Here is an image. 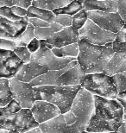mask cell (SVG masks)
Returning a JSON list of instances; mask_svg holds the SVG:
<instances>
[{
  "label": "cell",
  "mask_w": 126,
  "mask_h": 133,
  "mask_svg": "<svg viewBox=\"0 0 126 133\" xmlns=\"http://www.w3.org/2000/svg\"><path fill=\"white\" fill-rule=\"evenodd\" d=\"M94 112L85 131L116 132L124 122V109L116 99L93 96Z\"/></svg>",
  "instance_id": "obj_1"
},
{
  "label": "cell",
  "mask_w": 126,
  "mask_h": 133,
  "mask_svg": "<svg viewBox=\"0 0 126 133\" xmlns=\"http://www.w3.org/2000/svg\"><path fill=\"white\" fill-rule=\"evenodd\" d=\"M94 112L93 95L81 88L68 112L63 114L67 129L65 133H81L85 131Z\"/></svg>",
  "instance_id": "obj_2"
},
{
  "label": "cell",
  "mask_w": 126,
  "mask_h": 133,
  "mask_svg": "<svg viewBox=\"0 0 126 133\" xmlns=\"http://www.w3.org/2000/svg\"><path fill=\"white\" fill-rule=\"evenodd\" d=\"M78 45L79 55L76 61L85 74L103 73L115 53L112 49L90 44L85 40H79Z\"/></svg>",
  "instance_id": "obj_3"
},
{
  "label": "cell",
  "mask_w": 126,
  "mask_h": 133,
  "mask_svg": "<svg viewBox=\"0 0 126 133\" xmlns=\"http://www.w3.org/2000/svg\"><path fill=\"white\" fill-rule=\"evenodd\" d=\"M81 89L80 85L68 87L41 86L34 87L35 99L46 101L55 105L60 109L61 114L70 110L77 94Z\"/></svg>",
  "instance_id": "obj_4"
},
{
  "label": "cell",
  "mask_w": 126,
  "mask_h": 133,
  "mask_svg": "<svg viewBox=\"0 0 126 133\" xmlns=\"http://www.w3.org/2000/svg\"><path fill=\"white\" fill-rule=\"evenodd\" d=\"M80 87L93 96H98L109 100L116 99L118 95L111 77L104 73L85 74Z\"/></svg>",
  "instance_id": "obj_5"
},
{
  "label": "cell",
  "mask_w": 126,
  "mask_h": 133,
  "mask_svg": "<svg viewBox=\"0 0 126 133\" xmlns=\"http://www.w3.org/2000/svg\"><path fill=\"white\" fill-rule=\"evenodd\" d=\"M38 126L29 109H21L16 113L0 118V130L11 133H25Z\"/></svg>",
  "instance_id": "obj_6"
},
{
  "label": "cell",
  "mask_w": 126,
  "mask_h": 133,
  "mask_svg": "<svg viewBox=\"0 0 126 133\" xmlns=\"http://www.w3.org/2000/svg\"><path fill=\"white\" fill-rule=\"evenodd\" d=\"M54 48L48 43L46 40H40V49L31 54L30 62L45 66L49 71H57L65 68L69 63L76 61V58H58L52 53Z\"/></svg>",
  "instance_id": "obj_7"
},
{
  "label": "cell",
  "mask_w": 126,
  "mask_h": 133,
  "mask_svg": "<svg viewBox=\"0 0 126 133\" xmlns=\"http://www.w3.org/2000/svg\"><path fill=\"white\" fill-rule=\"evenodd\" d=\"M79 39L96 46H104L108 42H113L116 34L102 30L92 21L87 19L85 25L79 30Z\"/></svg>",
  "instance_id": "obj_8"
},
{
  "label": "cell",
  "mask_w": 126,
  "mask_h": 133,
  "mask_svg": "<svg viewBox=\"0 0 126 133\" xmlns=\"http://www.w3.org/2000/svg\"><path fill=\"white\" fill-rule=\"evenodd\" d=\"M9 82L13 99L18 103L22 109L30 110L36 102L34 87L29 83L20 81L16 78L9 79Z\"/></svg>",
  "instance_id": "obj_9"
},
{
  "label": "cell",
  "mask_w": 126,
  "mask_h": 133,
  "mask_svg": "<svg viewBox=\"0 0 126 133\" xmlns=\"http://www.w3.org/2000/svg\"><path fill=\"white\" fill-rule=\"evenodd\" d=\"M87 18L92 21L96 25L101 28L102 30L109 31L113 34H117L121 30V29L125 24L119 14L102 11H88Z\"/></svg>",
  "instance_id": "obj_10"
},
{
  "label": "cell",
  "mask_w": 126,
  "mask_h": 133,
  "mask_svg": "<svg viewBox=\"0 0 126 133\" xmlns=\"http://www.w3.org/2000/svg\"><path fill=\"white\" fill-rule=\"evenodd\" d=\"M23 64L12 50L0 49V79L15 78Z\"/></svg>",
  "instance_id": "obj_11"
},
{
  "label": "cell",
  "mask_w": 126,
  "mask_h": 133,
  "mask_svg": "<svg viewBox=\"0 0 126 133\" xmlns=\"http://www.w3.org/2000/svg\"><path fill=\"white\" fill-rule=\"evenodd\" d=\"M29 18L23 17L18 22H11L0 16V38L14 41L25 31Z\"/></svg>",
  "instance_id": "obj_12"
},
{
  "label": "cell",
  "mask_w": 126,
  "mask_h": 133,
  "mask_svg": "<svg viewBox=\"0 0 126 133\" xmlns=\"http://www.w3.org/2000/svg\"><path fill=\"white\" fill-rule=\"evenodd\" d=\"M30 111L35 120L39 124L61 115L60 109L57 106L42 100H36Z\"/></svg>",
  "instance_id": "obj_13"
},
{
  "label": "cell",
  "mask_w": 126,
  "mask_h": 133,
  "mask_svg": "<svg viewBox=\"0 0 126 133\" xmlns=\"http://www.w3.org/2000/svg\"><path fill=\"white\" fill-rule=\"evenodd\" d=\"M79 40V31L70 26L63 28L61 30L55 33L46 41L54 49H61L68 45L78 43Z\"/></svg>",
  "instance_id": "obj_14"
},
{
  "label": "cell",
  "mask_w": 126,
  "mask_h": 133,
  "mask_svg": "<svg viewBox=\"0 0 126 133\" xmlns=\"http://www.w3.org/2000/svg\"><path fill=\"white\" fill-rule=\"evenodd\" d=\"M47 72H49V68L47 66L30 62L23 65L18 73L16 74L15 78L20 81L29 83L37 77L46 74Z\"/></svg>",
  "instance_id": "obj_15"
},
{
  "label": "cell",
  "mask_w": 126,
  "mask_h": 133,
  "mask_svg": "<svg viewBox=\"0 0 126 133\" xmlns=\"http://www.w3.org/2000/svg\"><path fill=\"white\" fill-rule=\"evenodd\" d=\"M85 74L79 64L71 66L64 72L58 79L56 86L58 87H68L80 85L85 78Z\"/></svg>",
  "instance_id": "obj_16"
},
{
  "label": "cell",
  "mask_w": 126,
  "mask_h": 133,
  "mask_svg": "<svg viewBox=\"0 0 126 133\" xmlns=\"http://www.w3.org/2000/svg\"><path fill=\"white\" fill-rule=\"evenodd\" d=\"M77 61L70 62L69 64L66 66L65 68L61 69V70L57 71H49L47 72L46 74H42V75L37 77L32 81L29 82L31 87H41V86H56L57 84L58 79L60 78V76L65 72L67 69H68L71 66H74L77 64Z\"/></svg>",
  "instance_id": "obj_17"
},
{
  "label": "cell",
  "mask_w": 126,
  "mask_h": 133,
  "mask_svg": "<svg viewBox=\"0 0 126 133\" xmlns=\"http://www.w3.org/2000/svg\"><path fill=\"white\" fill-rule=\"evenodd\" d=\"M85 11H102L109 13L117 12V1L114 0H84L81 1Z\"/></svg>",
  "instance_id": "obj_18"
},
{
  "label": "cell",
  "mask_w": 126,
  "mask_h": 133,
  "mask_svg": "<svg viewBox=\"0 0 126 133\" xmlns=\"http://www.w3.org/2000/svg\"><path fill=\"white\" fill-rule=\"evenodd\" d=\"M126 71V53H114L113 56L104 68L103 73L110 77Z\"/></svg>",
  "instance_id": "obj_19"
},
{
  "label": "cell",
  "mask_w": 126,
  "mask_h": 133,
  "mask_svg": "<svg viewBox=\"0 0 126 133\" xmlns=\"http://www.w3.org/2000/svg\"><path fill=\"white\" fill-rule=\"evenodd\" d=\"M38 127L42 133H65L67 124L64 115L61 114L49 121L40 124Z\"/></svg>",
  "instance_id": "obj_20"
},
{
  "label": "cell",
  "mask_w": 126,
  "mask_h": 133,
  "mask_svg": "<svg viewBox=\"0 0 126 133\" xmlns=\"http://www.w3.org/2000/svg\"><path fill=\"white\" fill-rule=\"evenodd\" d=\"M70 0H35L32 1V6L49 11H54L56 9L65 7L70 4Z\"/></svg>",
  "instance_id": "obj_21"
},
{
  "label": "cell",
  "mask_w": 126,
  "mask_h": 133,
  "mask_svg": "<svg viewBox=\"0 0 126 133\" xmlns=\"http://www.w3.org/2000/svg\"><path fill=\"white\" fill-rule=\"evenodd\" d=\"M26 17L28 18H38V19L43 20L49 23H53L54 21H55V15L52 11L39 9V8L34 7L31 5L27 10Z\"/></svg>",
  "instance_id": "obj_22"
},
{
  "label": "cell",
  "mask_w": 126,
  "mask_h": 133,
  "mask_svg": "<svg viewBox=\"0 0 126 133\" xmlns=\"http://www.w3.org/2000/svg\"><path fill=\"white\" fill-rule=\"evenodd\" d=\"M13 100L8 79H0V107H4Z\"/></svg>",
  "instance_id": "obj_23"
},
{
  "label": "cell",
  "mask_w": 126,
  "mask_h": 133,
  "mask_svg": "<svg viewBox=\"0 0 126 133\" xmlns=\"http://www.w3.org/2000/svg\"><path fill=\"white\" fill-rule=\"evenodd\" d=\"M63 27H61V25L57 24L55 23H51V25L49 27L45 28H36L35 29L34 34H35V38L37 40H48L53 36L54 34L58 32V31L61 30Z\"/></svg>",
  "instance_id": "obj_24"
},
{
  "label": "cell",
  "mask_w": 126,
  "mask_h": 133,
  "mask_svg": "<svg viewBox=\"0 0 126 133\" xmlns=\"http://www.w3.org/2000/svg\"><path fill=\"white\" fill-rule=\"evenodd\" d=\"M51 51L58 58L72 57L77 59V56L79 55V45L78 43H74L61 48V49H53Z\"/></svg>",
  "instance_id": "obj_25"
},
{
  "label": "cell",
  "mask_w": 126,
  "mask_h": 133,
  "mask_svg": "<svg viewBox=\"0 0 126 133\" xmlns=\"http://www.w3.org/2000/svg\"><path fill=\"white\" fill-rule=\"evenodd\" d=\"M83 10V5L81 1H72L70 4H68L65 7L60 8V9H56L54 11H52L55 16L57 15H68L70 17H73L80 10Z\"/></svg>",
  "instance_id": "obj_26"
},
{
  "label": "cell",
  "mask_w": 126,
  "mask_h": 133,
  "mask_svg": "<svg viewBox=\"0 0 126 133\" xmlns=\"http://www.w3.org/2000/svg\"><path fill=\"white\" fill-rule=\"evenodd\" d=\"M112 49L115 53H126V24L116 34V38L112 42Z\"/></svg>",
  "instance_id": "obj_27"
},
{
  "label": "cell",
  "mask_w": 126,
  "mask_h": 133,
  "mask_svg": "<svg viewBox=\"0 0 126 133\" xmlns=\"http://www.w3.org/2000/svg\"><path fill=\"white\" fill-rule=\"evenodd\" d=\"M34 31L35 27L33 25H31L30 23H29L24 32L20 36H18L17 39H15L13 42L16 43L17 47H27L29 42L35 38Z\"/></svg>",
  "instance_id": "obj_28"
},
{
  "label": "cell",
  "mask_w": 126,
  "mask_h": 133,
  "mask_svg": "<svg viewBox=\"0 0 126 133\" xmlns=\"http://www.w3.org/2000/svg\"><path fill=\"white\" fill-rule=\"evenodd\" d=\"M87 12L83 9L72 17V27L79 31L87 21Z\"/></svg>",
  "instance_id": "obj_29"
},
{
  "label": "cell",
  "mask_w": 126,
  "mask_h": 133,
  "mask_svg": "<svg viewBox=\"0 0 126 133\" xmlns=\"http://www.w3.org/2000/svg\"><path fill=\"white\" fill-rule=\"evenodd\" d=\"M111 79L118 94L126 91V75L124 73L111 76Z\"/></svg>",
  "instance_id": "obj_30"
},
{
  "label": "cell",
  "mask_w": 126,
  "mask_h": 133,
  "mask_svg": "<svg viewBox=\"0 0 126 133\" xmlns=\"http://www.w3.org/2000/svg\"><path fill=\"white\" fill-rule=\"evenodd\" d=\"M21 106L18 105L17 102L13 99L10 104H8L4 107H0V118L7 115H10V114L16 113L21 110Z\"/></svg>",
  "instance_id": "obj_31"
},
{
  "label": "cell",
  "mask_w": 126,
  "mask_h": 133,
  "mask_svg": "<svg viewBox=\"0 0 126 133\" xmlns=\"http://www.w3.org/2000/svg\"><path fill=\"white\" fill-rule=\"evenodd\" d=\"M13 52L15 53L16 55L24 63H29L30 62L31 60V54L29 51L27 47H17L13 50Z\"/></svg>",
  "instance_id": "obj_32"
},
{
  "label": "cell",
  "mask_w": 126,
  "mask_h": 133,
  "mask_svg": "<svg viewBox=\"0 0 126 133\" xmlns=\"http://www.w3.org/2000/svg\"><path fill=\"white\" fill-rule=\"evenodd\" d=\"M0 16L6 19L11 21V22H18L22 20L23 18L19 17H17L14 13L12 12L11 9L10 7H1L0 8Z\"/></svg>",
  "instance_id": "obj_33"
},
{
  "label": "cell",
  "mask_w": 126,
  "mask_h": 133,
  "mask_svg": "<svg viewBox=\"0 0 126 133\" xmlns=\"http://www.w3.org/2000/svg\"><path fill=\"white\" fill-rule=\"evenodd\" d=\"M54 23L61 25L63 28L70 27L72 26V17L68 15H57L55 16Z\"/></svg>",
  "instance_id": "obj_34"
},
{
  "label": "cell",
  "mask_w": 126,
  "mask_h": 133,
  "mask_svg": "<svg viewBox=\"0 0 126 133\" xmlns=\"http://www.w3.org/2000/svg\"><path fill=\"white\" fill-rule=\"evenodd\" d=\"M117 13L126 24V0L117 1Z\"/></svg>",
  "instance_id": "obj_35"
},
{
  "label": "cell",
  "mask_w": 126,
  "mask_h": 133,
  "mask_svg": "<svg viewBox=\"0 0 126 133\" xmlns=\"http://www.w3.org/2000/svg\"><path fill=\"white\" fill-rule=\"evenodd\" d=\"M17 48V45L13 41L0 38V49H6V50H14Z\"/></svg>",
  "instance_id": "obj_36"
},
{
  "label": "cell",
  "mask_w": 126,
  "mask_h": 133,
  "mask_svg": "<svg viewBox=\"0 0 126 133\" xmlns=\"http://www.w3.org/2000/svg\"><path fill=\"white\" fill-rule=\"evenodd\" d=\"M29 23H30L31 25H33L35 29L36 28H45V27H49L51 25V23H49L47 22H45L43 20L38 19V18H29Z\"/></svg>",
  "instance_id": "obj_37"
},
{
  "label": "cell",
  "mask_w": 126,
  "mask_h": 133,
  "mask_svg": "<svg viewBox=\"0 0 126 133\" xmlns=\"http://www.w3.org/2000/svg\"><path fill=\"white\" fill-rule=\"evenodd\" d=\"M27 49H28L29 51L30 52V54H34V53H36L37 50L40 49V41L39 40H37L36 38H34L28 44Z\"/></svg>",
  "instance_id": "obj_38"
},
{
  "label": "cell",
  "mask_w": 126,
  "mask_h": 133,
  "mask_svg": "<svg viewBox=\"0 0 126 133\" xmlns=\"http://www.w3.org/2000/svg\"><path fill=\"white\" fill-rule=\"evenodd\" d=\"M12 10V12L17 16V17H19L21 18L26 17L27 16V10L23 9V8L18 7V6H13L10 8Z\"/></svg>",
  "instance_id": "obj_39"
},
{
  "label": "cell",
  "mask_w": 126,
  "mask_h": 133,
  "mask_svg": "<svg viewBox=\"0 0 126 133\" xmlns=\"http://www.w3.org/2000/svg\"><path fill=\"white\" fill-rule=\"evenodd\" d=\"M32 4V1H29V0H17V4L16 6L23 8L25 10H28L29 7H30Z\"/></svg>",
  "instance_id": "obj_40"
},
{
  "label": "cell",
  "mask_w": 126,
  "mask_h": 133,
  "mask_svg": "<svg viewBox=\"0 0 126 133\" xmlns=\"http://www.w3.org/2000/svg\"><path fill=\"white\" fill-rule=\"evenodd\" d=\"M17 0H0V8L1 7H10L16 6Z\"/></svg>",
  "instance_id": "obj_41"
},
{
  "label": "cell",
  "mask_w": 126,
  "mask_h": 133,
  "mask_svg": "<svg viewBox=\"0 0 126 133\" xmlns=\"http://www.w3.org/2000/svg\"><path fill=\"white\" fill-rule=\"evenodd\" d=\"M116 100L118 101L120 104H126V91L118 94Z\"/></svg>",
  "instance_id": "obj_42"
},
{
  "label": "cell",
  "mask_w": 126,
  "mask_h": 133,
  "mask_svg": "<svg viewBox=\"0 0 126 133\" xmlns=\"http://www.w3.org/2000/svg\"><path fill=\"white\" fill-rule=\"evenodd\" d=\"M117 133H126V122H123L121 126L117 129V131H116Z\"/></svg>",
  "instance_id": "obj_43"
},
{
  "label": "cell",
  "mask_w": 126,
  "mask_h": 133,
  "mask_svg": "<svg viewBox=\"0 0 126 133\" xmlns=\"http://www.w3.org/2000/svg\"><path fill=\"white\" fill-rule=\"evenodd\" d=\"M25 133H42V131L40 130L39 127H36V128H34V129H32L30 130V131H27Z\"/></svg>",
  "instance_id": "obj_44"
},
{
  "label": "cell",
  "mask_w": 126,
  "mask_h": 133,
  "mask_svg": "<svg viewBox=\"0 0 126 133\" xmlns=\"http://www.w3.org/2000/svg\"><path fill=\"white\" fill-rule=\"evenodd\" d=\"M104 47L110 48V49H112V42H108V43H106L105 45H104Z\"/></svg>",
  "instance_id": "obj_45"
},
{
  "label": "cell",
  "mask_w": 126,
  "mask_h": 133,
  "mask_svg": "<svg viewBox=\"0 0 126 133\" xmlns=\"http://www.w3.org/2000/svg\"><path fill=\"white\" fill-rule=\"evenodd\" d=\"M81 133H117V132H87V131H83Z\"/></svg>",
  "instance_id": "obj_46"
},
{
  "label": "cell",
  "mask_w": 126,
  "mask_h": 133,
  "mask_svg": "<svg viewBox=\"0 0 126 133\" xmlns=\"http://www.w3.org/2000/svg\"><path fill=\"white\" fill-rule=\"evenodd\" d=\"M0 133H11L8 131H5V130H0Z\"/></svg>",
  "instance_id": "obj_47"
}]
</instances>
